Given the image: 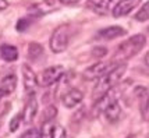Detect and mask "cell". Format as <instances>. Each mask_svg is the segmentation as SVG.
I'll return each instance as SVG.
<instances>
[{"label": "cell", "instance_id": "6da1fadb", "mask_svg": "<svg viewBox=\"0 0 149 138\" xmlns=\"http://www.w3.org/2000/svg\"><path fill=\"white\" fill-rule=\"evenodd\" d=\"M125 71H127L125 63L116 64L111 70H109L104 75H102L100 78L97 79L96 85L93 88V92H92V98L95 99V100H97L99 98H102L103 95H106L107 92H110L121 81Z\"/></svg>", "mask_w": 149, "mask_h": 138}, {"label": "cell", "instance_id": "7a4b0ae2", "mask_svg": "<svg viewBox=\"0 0 149 138\" xmlns=\"http://www.w3.org/2000/svg\"><path fill=\"white\" fill-rule=\"evenodd\" d=\"M145 45H146V36L143 33H136L134 36L128 38L127 40H124L123 43L117 47L111 61L114 64L125 63L127 60H130L131 57H134L135 54L141 52L145 47Z\"/></svg>", "mask_w": 149, "mask_h": 138}, {"label": "cell", "instance_id": "3957f363", "mask_svg": "<svg viewBox=\"0 0 149 138\" xmlns=\"http://www.w3.org/2000/svg\"><path fill=\"white\" fill-rule=\"evenodd\" d=\"M70 36H71L70 26L67 25V24L58 25L53 31L52 36H50V40H49V46H50L52 52L53 53L64 52L65 49L68 47V45H70Z\"/></svg>", "mask_w": 149, "mask_h": 138}, {"label": "cell", "instance_id": "277c9868", "mask_svg": "<svg viewBox=\"0 0 149 138\" xmlns=\"http://www.w3.org/2000/svg\"><path fill=\"white\" fill-rule=\"evenodd\" d=\"M65 72V68L61 64H57V66H52V67H47L46 70L40 72L39 75V85L45 86H52L53 84H56L57 81L61 79V77L64 75Z\"/></svg>", "mask_w": 149, "mask_h": 138}, {"label": "cell", "instance_id": "5b68a950", "mask_svg": "<svg viewBox=\"0 0 149 138\" xmlns=\"http://www.w3.org/2000/svg\"><path fill=\"white\" fill-rule=\"evenodd\" d=\"M114 66H116V64H114L111 60L110 61H97L95 64L89 66L82 72V77H84L85 79H89V81H92V79H99L102 75H104L106 72L109 71V70H111Z\"/></svg>", "mask_w": 149, "mask_h": 138}, {"label": "cell", "instance_id": "8992f818", "mask_svg": "<svg viewBox=\"0 0 149 138\" xmlns=\"http://www.w3.org/2000/svg\"><path fill=\"white\" fill-rule=\"evenodd\" d=\"M58 1V0H57ZM56 0H43V1H39L36 4H33L28 8V15L31 18H39V17H43L46 14L53 13L54 10L58 8V4Z\"/></svg>", "mask_w": 149, "mask_h": 138}, {"label": "cell", "instance_id": "52a82bcc", "mask_svg": "<svg viewBox=\"0 0 149 138\" xmlns=\"http://www.w3.org/2000/svg\"><path fill=\"white\" fill-rule=\"evenodd\" d=\"M138 106H139V113L143 121H149V92L145 86H135L134 89Z\"/></svg>", "mask_w": 149, "mask_h": 138}, {"label": "cell", "instance_id": "ba28073f", "mask_svg": "<svg viewBox=\"0 0 149 138\" xmlns=\"http://www.w3.org/2000/svg\"><path fill=\"white\" fill-rule=\"evenodd\" d=\"M21 72H22V79H24V88H25L26 95H31L36 92V88L39 85V78L33 70L28 64H22L21 67Z\"/></svg>", "mask_w": 149, "mask_h": 138}, {"label": "cell", "instance_id": "9c48e42d", "mask_svg": "<svg viewBox=\"0 0 149 138\" xmlns=\"http://www.w3.org/2000/svg\"><path fill=\"white\" fill-rule=\"evenodd\" d=\"M36 113H38V100H36L35 93H31V95H28L25 106H24V109L21 112L22 121L25 124H31L33 121V118H35V116H36Z\"/></svg>", "mask_w": 149, "mask_h": 138}, {"label": "cell", "instance_id": "30bf717a", "mask_svg": "<svg viewBox=\"0 0 149 138\" xmlns=\"http://www.w3.org/2000/svg\"><path fill=\"white\" fill-rule=\"evenodd\" d=\"M139 3H141V0H120L116 6H114L113 11H111V13H113V17L120 18V17H124V15L130 14Z\"/></svg>", "mask_w": 149, "mask_h": 138}, {"label": "cell", "instance_id": "8fae6325", "mask_svg": "<svg viewBox=\"0 0 149 138\" xmlns=\"http://www.w3.org/2000/svg\"><path fill=\"white\" fill-rule=\"evenodd\" d=\"M82 99H84V93L79 91V89H77V88H71L70 91H67L63 95L61 102H63V105L67 109H72V107L79 105L82 102Z\"/></svg>", "mask_w": 149, "mask_h": 138}, {"label": "cell", "instance_id": "7c38bea8", "mask_svg": "<svg viewBox=\"0 0 149 138\" xmlns=\"http://www.w3.org/2000/svg\"><path fill=\"white\" fill-rule=\"evenodd\" d=\"M125 33H127V31L124 29L123 26L113 25V26H107V28H103V29L97 31L96 38L102 40H111V39H116V38H120V36H124Z\"/></svg>", "mask_w": 149, "mask_h": 138}, {"label": "cell", "instance_id": "4fadbf2b", "mask_svg": "<svg viewBox=\"0 0 149 138\" xmlns=\"http://www.w3.org/2000/svg\"><path fill=\"white\" fill-rule=\"evenodd\" d=\"M103 114L109 123H116V121L120 120V117H121V106L118 105L117 99H114L113 102H110L107 105V107L103 110Z\"/></svg>", "mask_w": 149, "mask_h": 138}, {"label": "cell", "instance_id": "5bb4252c", "mask_svg": "<svg viewBox=\"0 0 149 138\" xmlns=\"http://www.w3.org/2000/svg\"><path fill=\"white\" fill-rule=\"evenodd\" d=\"M110 3L111 0H86L85 6H86V8H89L91 11H93V13L103 15V14H106L109 11Z\"/></svg>", "mask_w": 149, "mask_h": 138}, {"label": "cell", "instance_id": "9a60e30c", "mask_svg": "<svg viewBox=\"0 0 149 138\" xmlns=\"http://www.w3.org/2000/svg\"><path fill=\"white\" fill-rule=\"evenodd\" d=\"M0 57L4 60V61H15L18 59V49L13 45H8V43H4V45L0 46Z\"/></svg>", "mask_w": 149, "mask_h": 138}, {"label": "cell", "instance_id": "2e32d148", "mask_svg": "<svg viewBox=\"0 0 149 138\" xmlns=\"http://www.w3.org/2000/svg\"><path fill=\"white\" fill-rule=\"evenodd\" d=\"M15 86H17V77H15V74H14V72L4 75L3 79H1V82H0V88H3L8 95H10L11 92H14Z\"/></svg>", "mask_w": 149, "mask_h": 138}, {"label": "cell", "instance_id": "e0dca14e", "mask_svg": "<svg viewBox=\"0 0 149 138\" xmlns=\"http://www.w3.org/2000/svg\"><path fill=\"white\" fill-rule=\"evenodd\" d=\"M42 56H43V46L38 42H31L28 46V57L33 61H36Z\"/></svg>", "mask_w": 149, "mask_h": 138}, {"label": "cell", "instance_id": "ac0fdd59", "mask_svg": "<svg viewBox=\"0 0 149 138\" xmlns=\"http://www.w3.org/2000/svg\"><path fill=\"white\" fill-rule=\"evenodd\" d=\"M49 138H67V131L61 124H52L50 131H49Z\"/></svg>", "mask_w": 149, "mask_h": 138}, {"label": "cell", "instance_id": "d6986e66", "mask_svg": "<svg viewBox=\"0 0 149 138\" xmlns=\"http://www.w3.org/2000/svg\"><path fill=\"white\" fill-rule=\"evenodd\" d=\"M56 116H57V107L53 105L47 106L45 113H43V123H52L56 118Z\"/></svg>", "mask_w": 149, "mask_h": 138}, {"label": "cell", "instance_id": "ffe728a7", "mask_svg": "<svg viewBox=\"0 0 149 138\" xmlns=\"http://www.w3.org/2000/svg\"><path fill=\"white\" fill-rule=\"evenodd\" d=\"M135 20L136 21H148L149 20V0L143 4L139 10H138V13L135 14Z\"/></svg>", "mask_w": 149, "mask_h": 138}, {"label": "cell", "instance_id": "44dd1931", "mask_svg": "<svg viewBox=\"0 0 149 138\" xmlns=\"http://www.w3.org/2000/svg\"><path fill=\"white\" fill-rule=\"evenodd\" d=\"M31 17L29 18H19L17 21V25H15V29L18 31V32H25L26 29H28V26L31 25Z\"/></svg>", "mask_w": 149, "mask_h": 138}, {"label": "cell", "instance_id": "7402d4cb", "mask_svg": "<svg viewBox=\"0 0 149 138\" xmlns=\"http://www.w3.org/2000/svg\"><path fill=\"white\" fill-rule=\"evenodd\" d=\"M106 54H107V49L103 47V46H96V47L92 49V56L96 57V59H100V57H103Z\"/></svg>", "mask_w": 149, "mask_h": 138}, {"label": "cell", "instance_id": "603a6c76", "mask_svg": "<svg viewBox=\"0 0 149 138\" xmlns=\"http://www.w3.org/2000/svg\"><path fill=\"white\" fill-rule=\"evenodd\" d=\"M21 138H46V137L43 135V132H40L33 128V130H28Z\"/></svg>", "mask_w": 149, "mask_h": 138}, {"label": "cell", "instance_id": "cb8c5ba5", "mask_svg": "<svg viewBox=\"0 0 149 138\" xmlns=\"http://www.w3.org/2000/svg\"><path fill=\"white\" fill-rule=\"evenodd\" d=\"M21 121H22V114L19 113L15 117H13V120L10 121V131H15L19 127V123H21Z\"/></svg>", "mask_w": 149, "mask_h": 138}, {"label": "cell", "instance_id": "d4e9b609", "mask_svg": "<svg viewBox=\"0 0 149 138\" xmlns=\"http://www.w3.org/2000/svg\"><path fill=\"white\" fill-rule=\"evenodd\" d=\"M79 0H58V3L65 4V6H72V4H77Z\"/></svg>", "mask_w": 149, "mask_h": 138}, {"label": "cell", "instance_id": "484cf974", "mask_svg": "<svg viewBox=\"0 0 149 138\" xmlns=\"http://www.w3.org/2000/svg\"><path fill=\"white\" fill-rule=\"evenodd\" d=\"M7 7H8V1L7 0H0V11L6 10Z\"/></svg>", "mask_w": 149, "mask_h": 138}, {"label": "cell", "instance_id": "4316f807", "mask_svg": "<svg viewBox=\"0 0 149 138\" xmlns=\"http://www.w3.org/2000/svg\"><path fill=\"white\" fill-rule=\"evenodd\" d=\"M7 95H8V93H7L3 88H0V100H1V99H4V96H7Z\"/></svg>", "mask_w": 149, "mask_h": 138}, {"label": "cell", "instance_id": "83f0119b", "mask_svg": "<svg viewBox=\"0 0 149 138\" xmlns=\"http://www.w3.org/2000/svg\"><path fill=\"white\" fill-rule=\"evenodd\" d=\"M143 61H145V64H146V67L149 68V52L145 54V59H143Z\"/></svg>", "mask_w": 149, "mask_h": 138}, {"label": "cell", "instance_id": "f1b7e54d", "mask_svg": "<svg viewBox=\"0 0 149 138\" xmlns=\"http://www.w3.org/2000/svg\"><path fill=\"white\" fill-rule=\"evenodd\" d=\"M0 120H1V116H0ZM0 124H1V121H0Z\"/></svg>", "mask_w": 149, "mask_h": 138}, {"label": "cell", "instance_id": "f546056e", "mask_svg": "<svg viewBox=\"0 0 149 138\" xmlns=\"http://www.w3.org/2000/svg\"><path fill=\"white\" fill-rule=\"evenodd\" d=\"M148 32H149V26H148Z\"/></svg>", "mask_w": 149, "mask_h": 138}]
</instances>
